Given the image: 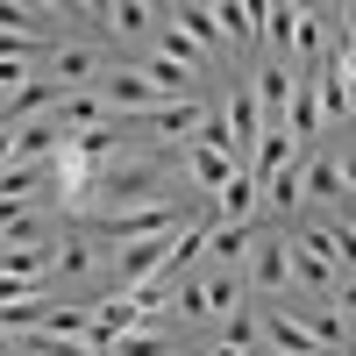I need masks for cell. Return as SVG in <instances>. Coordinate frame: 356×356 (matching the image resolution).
<instances>
[{
  "mask_svg": "<svg viewBox=\"0 0 356 356\" xmlns=\"http://www.w3.org/2000/svg\"><path fill=\"white\" fill-rule=\"evenodd\" d=\"M107 356H171V328H136V335H114Z\"/></svg>",
  "mask_w": 356,
  "mask_h": 356,
  "instance_id": "obj_18",
  "label": "cell"
},
{
  "mask_svg": "<svg viewBox=\"0 0 356 356\" xmlns=\"http://www.w3.org/2000/svg\"><path fill=\"white\" fill-rule=\"evenodd\" d=\"M178 157L193 164V186H200L207 200H214V193L228 186V178L243 171V164H235V157H221V150H207V143H178Z\"/></svg>",
  "mask_w": 356,
  "mask_h": 356,
  "instance_id": "obj_10",
  "label": "cell"
},
{
  "mask_svg": "<svg viewBox=\"0 0 356 356\" xmlns=\"http://www.w3.org/2000/svg\"><path fill=\"white\" fill-rule=\"evenodd\" d=\"M257 328H264V356H328L285 307H257Z\"/></svg>",
  "mask_w": 356,
  "mask_h": 356,
  "instance_id": "obj_6",
  "label": "cell"
},
{
  "mask_svg": "<svg viewBox=\"0 0 356 356\" xmlns=\"http://www.w3.org/2000/svg\"><path fill=\"white\" fill-rule=\"evenodd\" d=\"M107 36H143V29L157 22V8H143V0H122V8H86Z\"/></svg>",
  "mask_w": 356,
  "mask_h": 356,
  "instance_id": "obj_16",
  "label": "cell"
},
{
  "mask_svg": "<svg viewBox=\"0 0 356 356\" xmlns=\"http://www.w3.org/2000/svg\"><path fill=\"white\" fill-rule=\"evenodd\" d=\"M164 22H171L178 36H186V43L207 57V65L228 50V36H221V22H214V8H207V0H178V8H164Z\"/></svg>",
  "mask_w": 356,
  "mask_h": 356,
  "instance_id": "obj_4",
  "label": "cell"
},
{
  "mask_svg": "<svg viewBox=\"0 0 356 356\" xmlns=\"http://www.w3.org/2000/svg\"><path fill=\"white\" fill-rule=\"evenodd\" d=\"M178 193H193V186H178V171L157 157V150H114L93 164V186H86V200L72 207L79 221H107V214H143V207H171Z\"/></svg>",
  "mask_w": 356,
  "mask_h": 356,
  "instance_id": "obj_1",
  "label": "cell"
},
{
  "mask_svg": "<svg viewBox=\"0 0 356 356\" xmlns=\"http://www.w3.org/2000/svg\"><path fill=\"white\" fill-rule=\"evenodd\" d=\"M100 100H107L114 114H150V107H164V93H157L136 65H114V72L100 79Z\"/></svg>",
  "mask_w": 356,
  "mask_h": 356,
  "instance_id": "obj_5",
  "label": "cell"
},
{
  "mask_svg": "<svg viewBox=\"0 0 356 356\" xmlns=\"http://www.w3.org/2000/svg\"><path fill=\"white\" fill-rule=\"evenodd\" d=\"M200 292H207V321H221V314L243 307V271H221V264H214V271L200 278Z\"/></svg>",
  "mask_w": 356,
  "mask_h": 356,
  "instance_id": "obj_15",
  "label": "cell"
},
{
  "mask_svg": "<svg viewBox=\"0 0 356 356\" xmlns=\"http://www.w3.org/2000/svg\"><path fill=\"white\" fill-rule=\"evenodd\" d=\"M171 292H178V321H186V328H193V321H207V292H200V278H178Z\"/></svg>",
  "mask_w": 356,
  "mask_h": 356,
  "instance_id": "obj_20",
  "label": "cell"
},
{
  "mask_svg": "<svg viewBox=\"0 0 356 356\" xmlns=\"http://www.w3.org/2000/svg\"><path fill=\"white\" fill-rule=\"evenodd\" d=\"M300 193H307V207H349L342 171H335L328 150H307V164H300Z\"/></svg>",
  "mask_w": 356,
  "mask_h": 356,
  "instance_id": "obj_8",
  "label": "cell"
},
{
  "mask_svg": "<svg viewBox=\"0 0 356 356\" xmlns=\"http://www.w3.org/2000/svg\"><path fill=\"white\" fill-rule=\"evenodd\" d=\"M257 193H264L257 178H250V171H235L228 186L214 193V221H235V228H250V214H257Z\"/></svg>",
  "mask_w": 356,
  "mask_h": 356,
  "instance_id": "obj_12",
  "label": "cell"
},
{
  "mask_svg": "<svg viewBox=\"0 0 356 356\" xmlns=\"http://www.w3.org/2000/svg\"><path fill=\"white\" fill-rule=\"evenodd\" d=\"M107 72H114V65H107L93 43H57V50H50V86H57V93H100Z\"/></svg>",
  "mask_w": 356,
  "mask_h": 356,
  "instance_id": "obj_3",
  "label": "cell"
},
{
  "mask_svg": "<svg viewBox=\"0 0 356 356\" xmlns=\"http://www.w3.org/2000/svg\"><path fill=\"white\" fill-rule=\"evenodd\" d=\"M250 243H257V228H235V221H207V257H214L221 271H243Z\"/></svg>",
  "mask_w": 356,
  "mask_h": 356,
  "instance_id": "obj_11",
  "label": "cell"
},
{
  "mask_svg": "<svg viewBox=\"0 0 356 356\" xmlns=\"http://www.w3.org/2000/svg\"><path fill=\"white\" fill-rule=\"evenodd\" d=\"M335 314L356 328V278H335Z\"/></svg>",
  "mask_w": 356,
  "mask_h": 356,
  "instance_id": "obj_21",
  "label": "cell"
},
{
  "mask_svg": "<svg viewBox=\"0 0 356 356\" xmlns=\"http://www.w3.org/2000/svg\"><path fill=\"white\" fill-rule=\"evenodd\" d=\"M29 356H100V349H86V342H65V335H22Z\"/></svg>",
  "mask_w": 356,
  "mask_h": 356,
  "instance_id": "obj_19",
  "label": "cell"
},
{
  "mask_svg": "<svg viewBox=\"0 0 356 356\" xmlns=\"http://www.w3.org/2000/svg\"><path fill=\"white\" fill-rule=\"evenodd\" d=\"M335 22H342V36H349V43H356V8H342V15H335Z\"/></svg>",
  "mask_w": 356,
  "mask_h": 356,
  "instance_id": "obj_24",
  "label": "cell"
},
{
  "mask_svg": "<svg viewBox=\"0 0 356 356\" xmlns=\"http://www.w3.org/2000/svg\"><path fill=\"white\" fill-rule=\"evenodd\" d=\"M15 164V129H0V171Z\"/></svg>",
  "mask_w": 356,
  "mask_h": 356,
  "instance_id": "obj_23",
  "label": "cell"
},
{
  "mask_svg": "<svg viewBox=\"0 0 356 356\" xmlns=\"http://www.w3.org/2000/svg\"><path fill=\"white\" fill-rule=\"evenodd\" d=\"M214 22H221V36H228L235 50L264 43V8H250V0H221V8H214Z\"/></svg>",
  "mask_w": 356,
  "mask_h": 356,
  "instance_id": "obj_13",
  "label": "cell"
},
{
  "mask_svg": "<svg viewBox=\"0 0 356 356\" xmlns=\"http://www.w3.org/2000/svg\"><path fill=\"white\" fill-rule=\"evenodd\" d=\"M114 122H122V114H114L100 93H65V100H57V129H65V136H100Z\"/></svg>",
  "mask_w": 356,
  "mask_h": 356,
  "instance_id": "obj_7",
  "label": "cell"
},
{
  "mask_svg": "<svg viewBox=\"0 0 356 356\" xmlns=\"http://www.w3.org/2000/svg\"><path fill=\"white\" fill-rule=\"evenodd\" d=\"M221 114H228V129H235V150H250V143L264 136V114H257V93H250V86H235Z\"/></svg>",
  "mask_w": 356,
  "mask_h": 356,
  "instance_id": "obj_14",
  "label": "cell"
},
{
  "mask_svg": "<svg viewBox=\"0 0 356 356\" xmlns=\"http://www.w3.org/2000/svg\"><path fill=\"white\" fill-rule=\"evenodd\" d=\"M243 285L257 292V300H271V307L300 292L292 285V235H257L250 257H243Z\"/></svg>",
  "mask_w": 356,
  "mask_h": 356,
  "instance_id": "obj_2",
  "label": "cell"
},
{
  "mask_svg": "<svg viewBox=\"0 0 356 356\" xmlns=\"http://www.w3.org/2000/svg\"><path fill=\"white\" fill-rule=\"evenodd\" d=\"M335 171H342V193H356V150H335Z\"/></svg>",
  "mask_w": 356,
  "mask_h": 356,
  "instance_id": "obj_22",
  "label": "cell"
},
{
  "mask_svg": "<svg viewBox=\"0 0 356 356\" xmlns=\"http://www.w3.org/2000/svg\"><path fill=\"white\" fill-rule=\"evenodd\" d=\"M107 257H114L107 243H93V235H72V243H57V271H50V278H57V285H65V278H100Z\"/></svg>",
  "mask_w": 356,
  "mask_h": 356,
  "instance_id": "obj_9",
  "label": "cell"
},
{
  "mask_svg": "<svg viewBox=\"0 0 356 356\" xmlns=\"http://www.w3.org/2000/svg\"><path fill=\"white\" fill-rule=\"evenodd\" d=\"M307 164V157H300ZM300 164H285L278 178H264V207H271V214H300L307 207V193H300Z\"/></svg>",
  "mask_w": 356,
  "mask_h": 356,
  "instance_id": "obj_17",
  "label": "cell"
}]
</instances>
